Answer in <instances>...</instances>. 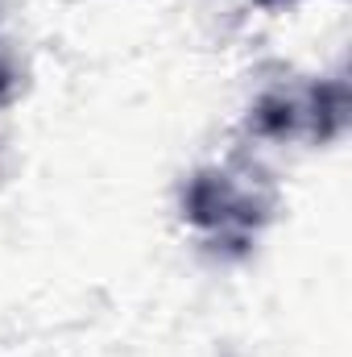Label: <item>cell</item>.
Segmentation results:
<instances>
[{
	"mask_svg": "<svg viewBox=\"0 0 352 357\" xmlns=\"http://www.w3.org/2000/svg\"><path fill=\"white\" fill-rule=\"evenodd\" d=\"M349 112V91L344 84H319V88L303 91H273L253 108L249 125L265 137H332L344 125Z\"/></svg>",
	"mask_w": 352,
	"mask_h": 357,
	"instance_id": "obj_2",
	"label": "cell"
},
{
	"mask_svg": "<svg viewBox=\"0 0 352 357\" xmlns=\"http://www.w3.org/2000/svg\"><path fill=\"white\" fill-rule=\"evenodd\" d=\"M8 88H13V75H8V67H4V59H0V96Z\"/></svg>",
	"mask_w": 352,
	"mask_h": 357,
	"instance_id": "obj_3",
	"label": "cell"
},
{
	"mask_svg": "<svg viewBox=\"0 0 352 357\" xmlns=\"http://www.w3.org/2000/svg\"><path fill=\"white\" fill-rule=\"evenodd\" d=\"M265 4H269V0H265Z\"/></svg>",
	"mask_w": 352,
	"mask_h": 357,
	"instance_id": "obj_4",
	"label": "cell"
},
{
	"mask_svg": "<svg viewBox=\"0 0 352 357\" xmlns=\"http://www.w3.org/2000/svg\"><path fill=\"white\" fill-rule=\"evenodd\" d=\"M269 195L253 175L237 171H199L182 191V216L224 254H245L269 220Z\"/></svg>",
	"mask_w": 352,
	"mask_h": 357,
	"instance_id": "obj_1",
	"label": "cell"
}]
</instances>
